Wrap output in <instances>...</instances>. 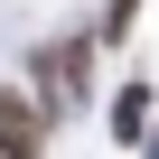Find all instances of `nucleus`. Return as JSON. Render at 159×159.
Segmentation results:
<instances>
[{
  "label": "nucleus",
  "instance_id": "nucleus-1",
  "mask_svg": "<svg viewBox=\"0 0 159 159\" xmlns=\"http://www.w3.org/2000/svg\"><path fill=\"white\" fill-rule=\"evenodd\" d=\"M38 150H47V103L0 84V159H38Z\"/></svg>",
  "mask_w": 159,
  "mask_h": 159
},
{
  "label": "nucleus",
  "instance_id": "nucleus-2",
  "mask_svg": "<svg viewBox=\"0 0 159 159\" xmlns=\"http://www.w3.org/2000/svg\"><path fill=\"white\" fill-rule=\"evenodd\" d=\"M112 122H122V140H140V122H150V94H140V84H131V94H122V103H112Z\"/></svg>",
  "mask_w": 159,
  "mask_h": 159
}]
</instances>
